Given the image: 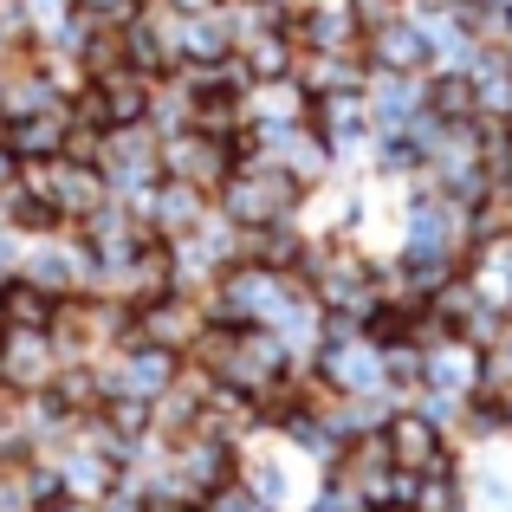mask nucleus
<instances>
[{
    "label": "nucleus",
    "mask_w": 512,
    "mask_h": 512,
    "mask_svg": "<svg viewBox=\"0 0 512 512\" xmlns=\"http://www.w3.org/2000/svg\"><path fill=\"white\" fill-rule=\"evenodd\" d=\"M98 260L91 247L78 240V227H46V234H26V253H20V279H33L39 292L65 299V292H85Z\"/></svg>",
    "instance_id": "nucleus-5"
},
{
    "label": "nucleus",
    "mask_w": 512,
    "mask_h": 512,
    "mask_svg": "<svg viewBox=\"0 0 512 512\" xmlns=\"http://www.w3.org/2000/svg\"><path fill=\"white\" fill-rule=\"evenodd\" d=\"M13 169H20V163H13V150L0 143V182H13Z\"/></svg>",
    "instance_id": "nucleus-27"
},
{
    "label": "nucleus",
    "mask_w": 512,
    "mask_h": 512,
    "mask_svg": "<svg viewBox=\"0 0 512 512\" xmlns=\"http://www.w3.org/2000/svg\"><path fill=\"white\" fill-rule=\"evenodd\" d=\"M363 104H370L376 137H396V130H409L428 111V72H383V65H370L363 72Z\"/></svg>",
    "instance_id": "nucleus-11"
},
{
    "label": "nucleus",
    "mask_w": 512,
    "mask_h": 512,
    "mask_svg": "<svg viewBox=\"0 0 512 512\" xmlns=\"http://www.w3.org/2000/svg\"><path fill=\"white\" fill-rule=\"evenodd\" d=\"M20 253H26V234L20 227H0V286L20 273Z\"/></svg>",
    "instance_id": "nucleus-25"
},
{
    "label": "nucleus",
    "mask_w": 512,
    "mask_h": 512,
    "mask_svg": "<svg viewBox=\"0 0 512 512\" xmlns=\"http://www.w3.org/2000/svg\"><path fill=\"white\" fill-rule=\"evenodd\" d=\"M266 331H273L279 350L292 357V370H312V363H318V344H325V305H318V292L299 279V286L286 292V305L273 312V325H266Z\"/></svg>",
    "instance_id": "nucleus-14"
},
{
    "label": "nucleus",
    "mask_w": 512,
    "mask_h": 512,
    "mask_svg": "<svg viewBox=\"0 0 512 512\" xmlns=\"http://www.w3.org/2000/svg\"><path fill=\"white\" fill-rule=\"evenodd\" d=\"M208 208H214L208 188L182 182V175H163V182L150 188V201H143V221H150L156 240H182L188 227H201V214H208Z\"/></svg>",
    "instance_id": "nucleus-18"
},
{
    "label": "nucleus",
    "mask_w": 512,
    "mask_h": 512,
    "mask_svg": "<svg viewBox=\"0 0 512 512\" xmlns=\"http://www.w3.org/2000/svg\"><path fill=\"white\" fill-rule=\"evenodd\" d=\"M0 143L13 150V163H46V156L72 150V98L46 104V111H26L0 124Z\"/></svg>",
    "instance_id": "nucleus-13"
},
{
    "label": "nucleus",
    "mask_w": 512,
    "mask_h": 512,
    "mask_svg": "<svg viewBox=\"0 0 512 512\" xmlns=\"http://www.w3.org/2000/svg\"><path fill=\"white\" fill-rule=\"evenodd\" d=\"M383 441H389V461H396L402 474H441V467H461V448H454V441L441 435L415 402H402V409L383 422Z\"/></svg>",
    "instance_id": "nucleus-8"
},
{
    "label": "nucleus",
    "mask_w": 512,
    "mask_h": 512,
    "mask_svg": "<svg viewBox=\"0 0 512 512\" xmlns=\"http://www.w3.org/2000/svg\"><path fill=\"white\" fill-rule=\"evenodd\" d=\"M292 59H299V46H292V33H286V13H279L273 26H260V33H247V39L234 46V65H240L247 78H286Z\"/></svg>",
    "instance_id": "nucleus-21"
},
{
    "label": "nucleus",
    "mask_w": 512,
    "mask_h": 512,
    "mask_svg": "<svg viewBox=\"0 0 512 512\" xmlns=\"http://www.w3.org/2000/svg\"><path fill=\"white\" fill-rule=\"evenodd\" d=\"M39 512H104V506H98V500H72V493H59V500L39 506Z\"/></svg>",
    "instance_id": "nucleus-26"
},
{
    "label": "nucleus",
    "mask_w": 512,
    "mask_h": 512,
    "mask_svg": "<svg viewBox=\"0 0 512 512\" xmlns=\"http://www.w3.org/2000/svg\"><path fill=\"white\" fill-rule=\"evenodd\" d=\"M188 363H201V370L214 376V383L240 389V396H266V389L279 383V376L292 370V357L279 350V338L266 325H201L195 350H188Z\"/></svg>",
    "instance_id": "nucleus-1"
},
{
    "label": "nucleus",
    "mask_w": 512,
    "mask_h": 512,
    "mask_svg": "<svg viewBox=\"0 0 512 512\" xmlns=\"http://www.w3.org/2000/svg\"><path fill=\"white\" fill-rule=\"evenodd\" d=\"M286 33L299 52H363V20L350 0H299L286 7Z\"/></svg>",
    "instance_id": "nucleus-10"
},
{
    "label": "nucleus",
    "mask_w": 512,
    "mask_h": 512,
    "mask_svg": "<svg viewBox=\"0 0 512 512\" xmlns=\"http://www.w3.org/2000/svg\"><path fill=\"white\" fill-rule=\"evenodd\" d=\"M201 325H208V312H201V292H163V299H150V305H137V338L143 344H163L175 350V357H188L201 338Z\"/></svg>",
    "instance_id": "nucleus-12"
},
{
    "label": "nucleus",
    "mask_w": 512,
    "mask_h": 512,
    "mask_svg": "<svg viewBox=\"0 0 512 512\" xmlns=\"http://www.w3.org/2000/svg\"><path fill=\"white\" fill-rule=\"evenodd\" d=\"M363 72H370L363 52H299V59H292V78H299L312 98H325V91H357Z\"/></svg>",
    "instance_id": "nucleus-20"
},
{
    "label": "nucleus",
    "mask_w": 512,
    "mask_h": 512,
    "mask_svg": "<svg viewBox=\"0 0 512 512\" xmlns=\"http://www.w3.org/2000/svg\"><path fill=\"white\" fill-rule=\"evenodd\" d=\"M363 59L383 65V72H428V39L409 13H383V20L363 26Z\"/></svg>",
    "instance_id": "nucleus-16"
},
{
    "label": "nucleus",
    "mask_w": 512,
    "mask_h": 512,
    "mask_svg": "<svg viewBox=\"0 0 512 512\" xmlns=\"http://www.w3.org/2000/svg\"><path fill=\"white\" fill-rule=\"evenodd\" d=\"M201 512H273V506H266L260 493H253L247 480L234 474V480H221V487H214L208 500H201Z\"/></svg>",
    "instance_id": "nucleus-24"
},
{
    "label": "nucleus",
    "mask_w": 512,
    "mask_h": 512,
    "mask_svg": "<svg viewBox=\"0 0 512 512\" xmlns=\"http://www.w3.org/2000/svg\"><path fill=\"white\" fill-rule=\"evenodd\" d=\"M422 389H448V396L474 402L487 389V350L461 331H441V338L422 344Z\"/></svg>",
    "instance_id": "nucleus-9"
},
{
    "label": "nucleus",
    "mask_w": 512,
    "mask_h": 512,
    "mask_svg": "<svg viewBox=\"0 0 512 512\" xmlns=\"http://www.w3.org/2000/svg\"><path fill=\"white\" fill-rule=\"evenodd\" d=\"M299 286V273H273V266L234 260L208 292H201V312L214 325H273V312L286 305V292Z\"/></svg>",
    "instance_id": "nucleus-3"
},
{
    "label": "nucleus",
    "mask_w": 512,
    "mask_h": 512,
    "mask_svg": "<svg viewBox=\"0 0 512 512\" xmlns=\"http://www.w3.org/2000/svg\"><path fill=\"white\" fill-rule=\"evenodd\" d=\"M59 344H52V331L39 325H0V389L7 396H33V389H52V376H59Z\"/></svg>",
    "instance_id": "nucleus-7"
},
{
    "label": "nucleus",
    "mask_w": 512,
    "mask_h": 512,
    "mask_svg": "<svg viewBox=\"0 0 512 512\" xmlns=\"http://www.w3.org/2000/svg\"><path fill=\"white\" fill-rule=\"evenodd\" d=\"M461 273H467V286L480 292V305H487V312L512 318V234H506V227H493V234H474V247H467Z\"/></svg>",
    "instance_id": "nucleus-15"
},
{
    "label": "nucleus",
    "mask_w": 512,
    "mask_h": 512,
    "mask_svg": "<svg viewBox=\"0 0 512 512\" xmlns=\"http://www.w3.org/2000/svg\"><path fill=\"white\" fill-rule=\"evenodd\" d=\"M305 247H312V227L305 221H266V227H240V260L273 266V273H299Z\"/></svg>",
    "instance_id": "nucleus-19"
},
{
    "label": "nucleus",
    "mask_w": 512,
    "mask_h": 512,
    "mask_svg": "<svg viewBox=\"0 0 512 512\" xmlns=\"http://www.w3.org/2000/svg\"><path fill=\"white\" fill-rule=\"evenodd\" d=\"M182 376V357L163 344H143V338H124V344H111L98 357V389H104V402L111 396H130V402H156L163 389Z\"/></svg>",
    "instance_id": "nucleus-4"
},
{
    "label": "nucleus",
    "mask_w": 512,
    "mask_h": 512,
    "mask_svg": "<svg viewBox=\"0 0 512 512\" xmlns=\"http://www.w3.org/2000/svg\"><path fill=\"white\" fill-rule=\"evenodd\" d=\"M305 201L312 188H299L279 163H260V156H240L234 175L214 188V208L234 227H266V221H305Z\"/></svg>",
    "instance_id": "nucleus-2"
},
{
    "label": "nucleus",
    "mask_w": 512,
    "mask_h": 512,
    "mask_svg": "<svg viewBox=\"0 0 512 512\" xmlns=\"http://www.w3.org/2000/svg\"><path fill=\"white\" fill-rule=\"evenodd\" d=\"M65 7H72L91 33H124V26L143 13V0H65Z\"/></svg>",
    "instance_id": "nucleus-23"
},
{
    "label": "nucleus",
    "mask_w": 512,
    "mask_h": 512,
    "mask_svg": "<svg viewBox=\"0 0 512 512\" xmlns=\"http://www.w3.org/2000/svg\"><path fill=\"white\" fill-rule=\"evenodd\" d=\"M493 201H500V227L512 234V195H493Z\"/></svg>",
    "instance_id": "nucleus-28"
},
{
    "label": "nucleus",
    "mask_w": 512,
    "mask_h": 512,
    "mask_svg": "<svg viewBox=\"0 0 512 512\" xmlns=\"http://www.w3.org/2000/svg\"><path fill=\"white\" fill-rule=\"evenodd\" d=\"M156 156H163V175H182V182L195 188H221L234 163L247 156V137H208V130H169V137H156Z\"/></svg>",
    "instance_id": "nucleus-6"
},
{
    "label": "nucleus",
    "mask_w": 512,
    "mask_h": 512,
    "mask_svg": "<svg viewBox=\"0 0 512 512\" xmlns=\"http://www.w3.org/2000/svg\"><path fill=\"white\" fill-rule=\"evenodd\" d=\"M52 318H59V299L39 292L33 279L13 273L7 286H0V325H39V331H52Z\"/></svg>",
    "instance_id": "nucleus-22"
},
{
    "label": "nucleus",
    "mask_w": 512,
    "mask_h": 512,
    "mask_svg": "<svg viewBox=\"0 0 512 512\" xmlns=\"http://www.w3.org/2000/svg\"><path fill=\"white\" fill-rule=\"evenodd\" d=\"M240 111H247V130H273V124H312V91L299 78H247L240 91Z\"/></svg>",
    "instance_id": "nucleus-17"
}]
</instances>
